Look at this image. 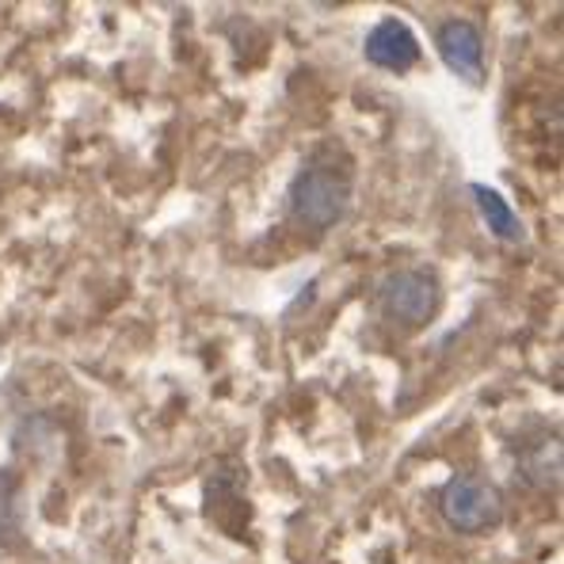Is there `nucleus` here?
<instances>
[{
  "label": "nucleus",
  "mask_w": 564,
  "mask_h": 564,
  "mask_svg": "<svg viewBox=\"0 0 564 564\" xmlns=\"http://www.w3.org/2000/svg\"><path fill=\"white\" fill-rule=\"evenodd\" d=\"M290 218L297 226L325 234L336 226L351 206V169L336 164V156H313L294 180H290Z\"/></svg>",
  "instance_id": "1"
},
{
  "label": "nucleus",
  "mask_w": 564,
  "mask_h": 564,
  "mask_svg": "<svg viewBox=\"0 0 564 564\" xmlns=\"http://www.w3.org/2000/svg\"><path fill=\"white\" fill-rule=\"evenodd\" d=\"M378 302L389 321H397L404 328H420L438 310V279L423 268L389 271L378 286Z\"/></svg>",
  "instance_id": "2"
},
{
  "label": "nucleus",
  "mask_w": 564,
  "mask_h": 564,
  "mask_svg": "<svg viewBox=\"0 0 564 564\" xmlns=\"http://www.w3.org/2000/svg\"><path fill=\"white\" fill-rule=\"evenodd\" d=\"M438 511L458 534H480L503 519V496L480 477H454L438 496Z\"/></svg>",
  "instance_id": "3"
},
{
  "label": "nucleus",
  "mask_w": 564,
  "mask_h": 564,
  "mask_svg": "<svg viewBox=\"0 0 564 564\" xmlns=\"http://www.w3.org/2000/svg\"><path fill=\"white\" fill-rule=\"evenodd\" d=\"M435 46H438L443 65L454 77L469 80V85H480V77H485V35H480L477 23L446 20L443 28L435 31Z\"/></svg>",
  "instance_id": "4"
},
{
  "label": "nucleus",
  "mask_w": 564,
  "mask_h": 564,
  "mask_svg": "<svg viewBox=\"0 0 564 564\" xmlns=\"http://www.w3.org/2000/svg\"><path fill=\"white\" fill-rule=\"evenodd\" d=\"M362 54H367L370 65H378V69H386V73H409L412 65L420 62V39L404 20L386 15V20H378L375 28H370L367 43H362Z\"/></svg>",
  "instance_id": "5"
},
{
  "label": "nucleus",
  "mask_w": 564,
  "mask_h": 564,
  "mask_svg": "<svg viewBox=\"0 0 564 564\" xmlns=\"http://www.w3.org/2000/svg\"><path fill=\"white\" fill-rule=\"evenodd\" d=\"M469 191H473V198H477V210H480V218H485L488 234L500 237V240H522L519 214L511 210V203L500 195V191L488 187V184H473Z\"/></svg>",
  "instance_id": "6"
},
{
  "label": "nucleus",
  "mask_w": 564,
  "mask_h": 564,
  "mask_svg": "<svg viewBox=\"0 0 564 564\" xmlns=\"http://www.w3.org/2000/svg\"><path fill=\"white\" fill-rule=\"evenodd\" d=\"M20 534V480L12 469H0V545H15Z\"/></svg>",
  "instance_id": "7"
},
{
  "label": "nucleus",
  "mask_w": 564,
  "mask_h": 564,
  "mask_svg": "<svg viewBox=\"0 0 564 564\" xmlns=\"http://www.w3.org/2000/svg\"><path fill=\"white\" fill-rule=\"evenodd\" d=\"M522 469H527V480H534V485H557L561 446L557 443H542L534 458H522Z\"/></svg>",
  "instance_id": "8"
}]
</instances>
